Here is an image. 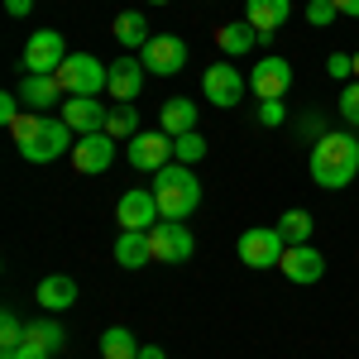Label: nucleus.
Wrapping results in <instances>:
<instances>
[{
    "mask_svg": "<svg viewBox=\"0 0 359 359\" xmlns=\"http://www.w3.org/2000/svg\"><path fill=\"white\" fill-rule=\"evenodd\" d=\"M311 182L316 187H326V192H335V187H350L359 172V139L350 135V130H331V135H321L316 144H311Z\"/></svg>",
    "mask_w": 359,
    "mask_h": 359,
    "instance_id": "obj_1",
    "label": "nucleus"
},
{
    "mask_svg": "<svg viewBox=\"0 0 359 359\" xmlns=\"http://www.w3.org/2000/svg\"><path fill=\"white\" fill-rule=\"evenodd\" d=\"M154 196H158L163 221H187L196 206H201V182H196V172L187 163L172 158L168 168L154 172Z\"/></svg>",
    "mask_w": 359,
    "mask_h": 359,
    "instance_id": "obj_2",
    "label": "nucleus"
},
{
    "mask_svg": "<svg viewBox=\"0 0 359 359\" xmlns=\"http://www.w3.org/2000/svg\"><path fill=\"white\" fill-rule=\"evenodd\" d=\"M72 135H77V130H72L62 115H43V120H39V130L20 144V154H25L29 163H53V158H62V154L77 144Z\"/></svg>",
    "mask_w": 359,
    "mask_h": 359,
    "instance_id": "obj_3",
    "label": "nucleus"
},
{
    "mask_svg": "<svg viewBox=\"0 0 359 359\" xmlns=\"http://www.w3.org/2000/svg\"><path fill=\"white\" fill-rule=\"evenodd\" d=\"M57 82L67 96H101L111 82V62H101L91 53H67V62L57 67Z\"/></svg>",
    "mask_w": 359,
    "mask_h": 359,
    "instance_id": "obj_4",
    "label": "nucleus"
},
{
    "mask_svg": "<svg viewBox=\"0 0 359 359\" xmlns=\"http://www.w3.org/2000/svg\"><path fill=\"white\" fill-rule=\"evenodd\" d=\"M149 249H154V264H187L196 240L182 221H158L149 225Z\"/></svg>",
    "mask_w": 359,
    "mask_h": 359,
    "instance_id": "obj_5",
    "label": "nucleus"
},
{
    "mask_svg": "<svg viewBox=\"0 0 359 359\" xmlns=\"http://www.w3.org/2000/svg\"><path fill=\"white\" fill-rule=\"evenodd\" d=\"M67 62V43L57 29H39L29 34L25 43V72H39V77H57V67Z\"/></svg>",
    "mask_w": 359,
    "mask_h": 359,
    "instance_id": "obj_6",
    "label": "nucleus"
},
{
    "mask_svg": "<svg viewBox=\"0 0 359 359\" xmlns=\"http://www.w3.org/2000/svg\"><path fill=\"white\" fill-rule=\"evenodd\" d=\"M283 254H287V240L278 235V225H269V230H245L240 235V264L245 269H278Z\"/></svg>",
    "mask_w": 359,
    "mask_h": 359,
    "instance_id": "obj_7",
    "label": "nucleus"
},
{
    "mask_svg": "<svg viewBox=\"0 0 359 359\" xmlns=\"http://www.w3.org/2000/svg\"><path fill=\"white\" fill-rule=\"evenodd\" d=\"M245 91H249V82L240 77V67H230V62L206 67V77H201V96H206L211 106H221V111L240 106V101H245Z\"/></svg>",
    "mask_w": 359,
    "mask_h": 359,
    "instance_id": "obj_8",
    "label": "nucleus"
},
{
    "mask_svg": "<svg viewBox=\"0 0 359 359\" xmlns=\"http://www.w3.org/2000/svg\"><path fill=\"white\" fill-rule=\"evenodd\" d=\"M125 158L139 172H158V168L172 163V135H163V130H139L130 139V149H125Z\"/></svg>",
    "mask_w": 359,
    "mask_h": 359,
    "instance_id": "obj_9",
    "label": "nucleus"
},
{
    "mask_svg": "<svg viewBox=\"0 0 359 359\" xmlns=\"http://www.w3.org/2000/svg\"><path fill=\"white\" fill-rule=\"evenodd\" d=\"M115 221H120V230H149V225L163 221L154 187H130L120 196V206H115Z\"/></svg>",
    "mask_w": 359,
    "mask_h": 359,
    "instance_id": "obj_10",
    "label": "nucleus"
},
{
    "mask_svg": "<svg viewBox=\"0 0 359 359\" xmlns=\"http://www.w3.org/2000/svg\"><path fill=\"white\" fill-rule=\"evenodd\" d=\"M154 77H172V72H182V62H187V43L177 39V34H154L149 43H144V57H139Z\"/></svg>",
    "mask_w": 359,
    "mask_h": 359,
    "instance_id": "obj_11",
    "label": "nucleus"
},
{
    "mask_svg": "<svg viewBox=\"0 0 359 359\" xmlns=\"http://www.w3.org/2000/svg\"><path fill=\"white\" fill-rule=\"evenodd\" d=\"M292 86V62L287 57H259V67L249 72V91L259 101H283Z\"/></svg>",
    "mask_w": 359,
    "mask_h": 359,
    "instance_id": "obj_12",
    "label": "nucleus"
},
{
    "mask_svg": "<svg viewBox=\"0 0 359 359\" xmlns=\"http://www.w3.org/2000/svg\"><path fill=\"white\" fill-rule=\"evenodd\" d=\"M115 144H120V139H111L106 130H96V135H82L77 144H72V168H77V172H111V163H115Z\"/></svg>",
    "mask_w": 359,
    "mask_h": 359,
    "instance_id": "obj_13",
    "label": "nucleus"
},
{
    "mask_svg": "<svg viewBox=\"0 0 359 359\" xmlns=\"http://www.w3.org/2000/svg\"><path fill=\"white\" fill-rule=\"evenodd\" d=\"M283 273L292 278V283H321L326 278V259H321V249L316 245H287V254H283V264H278Z\"/></svg>",
    "mask_w": 359,
    "mask_h": 359,
    "instance_id": "obj_14",
    "label": "nucleus"
},
{
    "mask_svg": "<svg viewBox=\"0 0 359 359\" xmlns=\"http://www.w3.org/2000/svg\"><path fill=\"white\" fill-rule=\"evenodd\" d=\"M287 15H292V0H249L245 5V20L259 29V43H269L287 25Z\"/></svg>",
    "mask_w": 359,
    "mask_h": 359,
    "instance_id": "obj_15",
    "label": "nucleus"
},
{
    "mask_svg": "<svg viewBox=\"0 0 359 359\" xmlns=\"http://www.w3.org/2000/svg\"><path fill=\"white\" fill-rule=\"evenodd\" d=\"M106 115H111V106H101L96 96H67V106H62V120H67L77 135L106 130Z\"/></svg>",
    "mask_w": 359,
    "mask_h": 359,
    "instance_id": "obj_16",
    "label": "nucleus"
},
{
    "mask_svg": "<svg viewBox=\"0 0 359 359\" xmlns=\"http://www.w3.org/2000/svg\"><path fill=\"white\" fill-rule=\"evenodd\" d=\"M144 72H149V67H144V62H139V57H115L111 62V82H106V91H111L115 101H135L139 91H144Z\"/></svg>",
    "mask_w": 359,
    "mask_h": 359,
    "instance_id": "obj_17",
    "label": "nucleus"
},
{
    "mask_svg": "<svg viewBox=\"0 0 359 359\" xmlns=\"http://www.w3.org/2000/svg\"><path fill=\"white\" fill-rule=\"evenodd\" d=\"M20 101H25V111H48V106L62 101V82H57V77H39V72H25Z\"/></svg>",
    "mask_w": 359,
    "mask_h": 359,
    "instance_id": "obj_18",
    "label": "nucleus"
},
{
    "mask_svg": "<svg viewBox=\"0 0 359 359\" xmlns=\"http://www.w3.org/2000/svg\"><path fill=\"white\" fill-rule=\"evenodd\" d=\"M254 43H259V29L249 25V20H230V25L216 29V48H221L225 57H245V53H254Z\"/></svg>",
    "mask_w": 359,
    "mask_h": 359,
    "instance_id": "obj_19",
    "label": "nucleus"
},
{
    "mask_svg": "<svg viewBox=\"0 0 359 359\" xmlns=\"http://www.w3.org/2000/svg\"><path fill=\"white\" fill-rule=\"evenodd\" d=\"M34 297H39V306H43V311H67V306L77 302V283H72V278L67 273H53V278H43V283H39V287H34Z\"/></svg>",
    "mask_w": 359,
    "mask_h": 359,
    "instance_id": "obj_20",
    "label": "nucleus"
},
{
    "mask_svg": "<svg viewBox=\"0 0 359 359\" xmlns=\"http://www.w3.org/2000/svg\"><path fill=\"white\" fill-rule=\"evenodd\" d=\"M115 264H120V269H144V264H154L149 230H120V240H115Z\"/></svg>",
    "mask_w": 359,
    "mask_h": 359,
    "instance_id": "obj_21",
    "label": "nucleus"
},
{
    "mask_svg": "<svg viewBox=\"0 0 359 359\" xmlns=\"http://www.w3.org/2000/svg\"><path fill=\"white\" fill-rule=\"evenodd\" d=\"M158 130L163 135H187V130H196V106L187 101V96H172V101H163V111H158Z\"/></svg>",
    "mask_w": 359,
    "mask_h": 359,
    "instance_id": "obj_22",
    "label": "nucleus"
},
{
    "mask_svg": "<svg viewBox=\"0 0 359 359\" xmlns=\"http://www.w3.org/2000/svg\"><path fill=\"white\" fill-rule=\"evenodd\" d=\"M115 39L125 43V48H144L154 34H149V20H144V10H125V15H115Z\"/></svg>",
    "mask_w": 359,
    "mask_h": 359,
    "instance_id": "obj_23",
    "label": "nucleus"
},
{
    "mask_svg": "<svg viewBox=\"0 0 359 359\" xmlns=\"http://www.w3.org/2000/svg\"><path fill=\"white\" fill-rule=\"evenodd\" d=\"M101 359H139V340L125 326H106L101 335Z\"/></svg>",
    "mask_w": 359,
    "mask_h": 359,
    "instance_id": "obj_24",
    "label": "nucleus"
},
{
    "mask_svg": "<svg viewBox=\"0 0 359 359\" xmlns=\"http://www.w3.org/2000/svg\"><path fill=\"white\" fill-rule=\"evenodd\" d=\"M106 135H111V139H125V144L139 135V111L130 106V101L111 106V115H106Z\"/></svg>",
    "mask_w": 359,
    "mask_h": 359,
    "instance_id": "obj_25",
    "label": "nucleus"
},
{
    "mask_svg": "<svg viewBox=\"0 0 359 359\" xmlns=\"http://www.w3.org/2000/svg\"><path fill=\"white\" fill-rule=\"evenodd\" d=\"M278 235H283L287 245H311V216H306V211H283Z\"/></svg>",
    "mask_w": 359,
    "mask_h": 359,
    "instance_id": "obj_26",
    "label": "nucleus"
},
{
    "mask_svg": "<svg viewBox=\"0 0 359 359\" xmlns=\"http://www.w3.org/2000/svg\"><path fill=\"white\" fill-rule=\"evenodd\" d=\"M25 340H34V345H43V350H62V340H67V331L57 326L53 316H43V321H29Z\"/></svg>",
    "mask_w": 359,
    "mask_h": 359,
    "instance_id": "obj_27",
    "label": "nucleus"
},
{
    "mask_svg": "<svg viewBox=\"0 0 359 359\" xmlns=\"http://www.w3.org/2000/svg\"><path fill=\"white\" fill-rule=\"evenodd\" d=\"M172 158H177V163H201V158H206V139L196 135V130H187V135H177L172 139Z\"/></svg>",
    "mask_w": 359,
    "mask_h": 359,
    "instance_id": "obj_28",
    "label": "nucleus"
},
{
    "mask_svg": "<svg viewBox=\"0 0 359 359\" xmlns=\"http://www.w3.org/2000/svg\"><path fill=\"white\" fill-rule=\"evenodd\" d=\"M25 321H20V316H15V311H5V316H0V350H20V345H25Z\"/></svg>",
    "mask_w": 359,
    "mask_h": 359,
    "instance_id": "obj_29",
    "label": "nucleus"
},
{
    "mask_svg": "<svg viewBox=\"0 0 359 359\" xmlns=\"http://www.w3.org/2000/svg\"><path fill=\"white\" fill-rule=\"evenodd\" d=\"M340 120L359 130V82H345V91H340Z\"/></svg>",
    "mask_w": 359,
    "mask_h": 359,
    "instance_id": "obj_30",
    "label": "nucleus"
},
{
    "mask_svg": "<svg viewBox=\"0 0 359 359\" xmlns=\"http://www.w3.org/2000/svg\"><path fill=\"white\" fill-rule=\"evenodd\" d=\"M335 15H340V10H335L331 0H306V25H335Z\"/></svg>",
    "mask_w": 359,
    "mask_h": 359,
    "instance_id": "obj_31",
    "label": "nucleus"
},
{
    "mask_svg": "<svg viewBox=\"0 0 359 359\" xmlns=\"http://www.w3.org/2000/svg\"><path fill=\"white\" fill-rule=\"evenodd\" d=\"M283 120H287V106L283 101H259V125L264 130H278Z\"/></svg>",
    "mask_w": 359,
    "mask_h": 359,
    "instance_id": "obj_32",
    "label": "nucleus"
},
{
    "mask_svg": "<svg viewBox=\"0 0 359 359\" xmlns=\"http://www.w3.org/2000/svg\"><path fill=\"white\" fill-rule=\"evenodd\" d=\"M326 72H331L335 82H350V77H355V57L350 53H331L326 57Z\"/></svg>",
    "mask_w": 359,
    "mask_h": 359,
    "instance_id": "obj_33",
    "label": "nucleus"
},
{
    "mask_svg": "<svg viewBox=\"0 0 359 359\" xmlns=\"http://www.w3.org/2000/svg\"><path fill=\"white\" fill-rule=\"evenodd\" d=\"M25 115V101H20V91H5L0 96V125H15Z\"/></svg>",
    "mask_w": 359,
    "mask_h": 359,
    "instance_id": "obj_34",
    "label": "nucleus"
},
{
    "mask_svg": "<svg viewBox=\"0 0 359 359\" xmlns=\"http://www.w3.org/2000/svg\"><path fill=\"white\" fill-rule=\"evenodd\" d=\"M48 355H53V350H43V345H34V340H25L20 350H5L0 359H48Z\"/></svg>",
    "mask_w": 359,
    "mask_h": 359,
    "instance_id": "obj_35",
    "label": "nucleus"
},
{
    "mask_svg": "<svg viewBox=\"0 0 359 359\" xmlns=\"http://www.w3.org/2000/svg\"><path fill=\"white\" fill-rule=\"evenodd\" d=\"M5 10H10V15H15V20H25L29 10H34V0H5Z\"/></svg>",
    "mask_w": 359,
    "mask_h": 359,
    "instance_id": "obj_36",
    "label": "nucleus"
},
{
    "mask_svg": "<svg viewBox=\"0 0 359 359\" xmlns=\"http://www.w3.org/2000/svg\"><path fill=\"white\" fill-rule=\"evenodd\" d=\"M340 15H350V20H359V0H331Z\"/></svg>",
    "mask_w": 359,
    "mask_h": 359,
    "instance_id": "obj_37",
    "label": "nucleus"
},
{
    "mask_svg": "<svg viewBox=\"0 0 359 359\" xmlns=\"http://www.w3.org/2000/svg\"><path fill=\"white\" fill-rule=\"evenodd\" d=\"M139 359H168L158 345H139Z\"/></svg>",
    "mask_w": 359,
    "mask_h": 359,
    "instance_id": "obj_38",
    "label": "nucleus"
},
{
    "mask_svg": "<svg viewBox=\"0 0 359 359\" xmlns=\"http://www.w3.org/2000/svg\"><path fill=\"white\" fill-rule=\"evenodd\" d=\"M355 82H359V53H355Z\"/></svg>",
    "mask_w": 359,
    "mask_h": 359,
    "instance_id": "obj_39",
    "label": "nucleus"
},
{
    "mask_svg": "<svg viewBox=\"0 0 359 359\" xmlns=\"http://www.w3.org/2000/svg\"><path fill=\"white\" fill-rule=\"evenodd\" d=\"M149 5H168V0H149Z\"/></svg>",
    "mask_w": 359,
    "mask_h": 359,
    "instance_id": "obj_40",
    "label": "nucleus"
}]
</instances>
